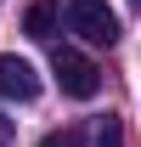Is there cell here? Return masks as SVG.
I'll list each match as a JSON object with an SVG mask.
<instances>
[{
	"label": "cell",
	"mask_w": 141,
	"mask_h": 147,
	"mask_svg": "<svg viewBox=\"0 0 141 147\" xmlns=\"http://www.w3.org/2000/svg\"><path fill=\"white\" fill-rule=\"evenodd\" d=\"M68 28H79L90 45H113L119 40V17L107 11L102 0H73L68 6Z\"/></svg>",
	"instance_id": "7a4b0ae2"
},
{
	"label": "cell",
	"mask_w": 141,
	"mask_h": 147,
	"mask_svg": "<svg viewBox=\"0 0 141 147\" xmlns=\"http://www.w3.org/2000/svg\"><path fill=\"white\" fill-rule=\"evenodd\" d=\"M23 28H28L34 40H51V34H56V6H51V0H34L28 17H23Z\"/></svg>",
	"instance_id": "277c9868"
},
{
	"label": "cell",
	"mask_w": 141,
	"mask_h": 147,
	"mask_svg": "<svg viewBox=\"0 0 141 147\" xmlns=\"http://www.w3.org/2000/svg\"><path fill=\"white\" fill-rule=\"evenodd\" d=\"M130 6H136V11H141V0H130Z\"/></svg>",
	"instance_id": "ba28073f"
},
{
	"label": "cell",
	"mask_w": 141,
	"mask_h": 147,
	"mask_svg": "<svg viewBox=\"0 0 141 147\" xmlns=\"http://www.w3.org/2000/svg\"><path fill=\"white\" fill-rule=\"evenodd\" d=\"M90 147H124V125L107 113V119H96V130H90Z\"/></svg>",
	"instance_id": "5b68a950"
},
{
	"label": "cell",
	"mask_w": 141,
	"mask_h": 147,
	"mask_svg": "<svg viewBox=\"0 0 141 147\" xmlns=\"http://www.w3.org/2000/svg\"><path fill=\"white\" fill-rule=\"evenodd\" d=\"M51 74H56V85H62V96H73V102H90V96L102 91L96 62L79 57V51H68V45H56V51H51Z\"/></svg>",
	"instance_id": "6da1fadb"
},
{
	"label": "cell",
	"mask_w": 141,
	"mask_h": 147,
	"mask_svg": "<svg viewBox=\"0 0 141 147\" xmlns=\"http://www.w3.org/2000/svg\"><path fill=\"white\" fill-rule=\"evenodd\" d=\"M79 142H85V130H73V125H62V130H51V136H45L40 147H79Z\"/></svg>",
	"instance_id": "8992f818"
},
{
	"label": "cell",
	"mask_w": 141,
	"mask_h": 147,
	"mask_svg": "<svg viewBox=\"0 0 141 147\" xmlns=\"http://www.w3.org/2000/svg\"><path fill=\"white\" fill-rule=\"evenodd\" d=\"M0 96H11V102H34L40 96V74L11 51H0Z\"/></svg>",
	"instance_id": "3957f363"
},
{
	"label": "cell",
	"mask_w": 141,
	"mask_h": 147,
	"mask_svg": "<svg viewBox=\"0 0 141 147\" xmlns=\"http://www.w3.org/2000/svg\"><path fill=\"white\" fill-rule=\"evenodd\" d=\"M0 147H11V125H6V119H0Z\"/></svg>",
	"instance_id": "52a82bcc"
}]
</instances>
